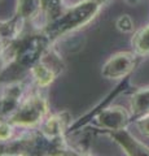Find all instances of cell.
Masks as SVG:
<instances>
[{
    "label": "cell",
    "instance_id": "cell-1",
    "mask_svg": "<svg viewBox=\"0 0 149 156\" xmlns=\"http://www.w3.org/2000/svg\"><path fill=\"white\" fill-rule=\"evenodd\" d=\"M139 53L121 52L117 53L105 66V74L110 78H122L127 76L137 64Z\"/></svg>",
    "mask_w": 149,
    "mask_h": 156
},
{
    "label": "cell",
    "instance_id": "cell-2",
    "mask_svg": "<svg viewBox=\"0 0 149 156\" xmlns=\"http://www.w3.org/2000/svg\"><path fill=\"white\" fill-rule=\"evenodd\" d=\"M149 113V86L140 89L132 98V115L140 119Z\"/></svg>",
    "mask_w": 149,
    "mask_h": 156
},
{
    "label": "cell",
    "instance_id": "cell-3",
    "mask_svg": "<svg viewBox=\"0 0 149 156\" xmlns=\"http://www.w3.org/2000/svg\"><path fill=\"white\" fill-rule=\"evenodd\" d=\"M134 46H135L136 53H139L140 56L149 55V25L136 34L134 39Z\"/></svg>",
    "mask_w": 149,
    "mask_h": 156
},
{
    "label": "cell",
    "instance_id": "cell-4",
    "mask_svg": "<svg viewBox=\"0 0 149 156\" xmlns=\"http://www.w3.org/2000/svg\"><path fill=\"white\" fill-rule=\"evenodd\" d=\"M137 128L144 136L149 138V113L140 117V119H137Z\"/></svg>",
    "mask_w": 149,
    "mask_h": 156
}]
</instances>
